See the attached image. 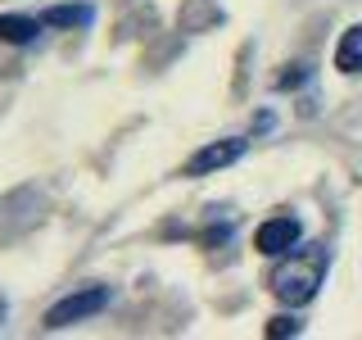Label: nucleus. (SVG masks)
<instances>
[{"instance_id": "obj_3", "label": "nucleus", "mask_w": 362, "mask_h": 340, "mask_svg": "<svg viewBox=\"0 0 362 340\" xmlns=\"http://www.w3.org/2000/svg\"><path fill=\"white\" fill-rule=\"evenodd\" d=\"M245 150H249L245 136H222V141H209V145H199V150L186 159V177L222 173V168H231V164H235V159H245Z\"/></svg>"}, {"instance_id": "obj_4", "label": "nucleus", "mask_w": 362, "mask_h": 340, "mask_svg": "<svg viewBox=\"0 0 362 340\" xmlns=\"http://www.w3.org/2000/svg\"><path fill=\"white\" fill-rule=\"evenodd\" d=\"M299 241H303V222H299V218H290V213H276V218H267V222L254 232L258 254H267V259L290 254V249L299 245Z\"/></svg>"}, {"instance_id": "obj_6", "label": "nucleus", "mask_w": 362, "mask_h": 340, "mask_svg": "<svg viewBox=\"0 0 362 340\" xmlns=\"http://www.w3.org/2000/svg\"><path fill=\"white\" fill-rule=\"evenodd\" d=\"M335 68H339V73H349V77L362 73V23L339 37V45H335Z\"/></svg>"}, {"instance_id": "obj_1", "label": "nucleus", "mask_w": 362, "mask_h": 340, "mask_svg": "<svg viewBox=\"0 0 362 340\" xmlns=\"http://www.w3.org/2000/svg\"><path fill=\"white\" fill-rule=\"evenodd\" d=\"M326 268H331L326 245H294L290 254H281L276 268L267 272V286H272L276 300H286L290 309H299V304H308L313 295L322 290Z\"/></svg>"}, {"instance_id": "obj_8", "label": "nucleus", "mask_w": 362, "mask_h": 340, "mask_svg": "<svg viewBox=\"0 0 362 340\" xmlns=\"http://www.w3.org/2000/svg\"><path fill=\"white\" fill-rule=\"evenodd\" d=\"M299 332H303V322L299 317H286V313L267 322V340H286V336H299Z\"/></svg>"}, {"instance_id": "obj_5", "label": "nucleus", "mask_w": 362, "mask_h": 340, "mask_svg": "<svg viewBox=\"0 0 362 340\" xmlns=\"http://www.w3.org/2000/svg\"><path fill=\"white\" fill-rule=\"evenodd\" d=\"M45 28L41 14L32 18V14H0V41H9V45H28V41H37V32Z\"/></svg>"}, {"instance_id": "obj_7", "label": "nucleus", "mask_w": 362, "mask_h": 340, "mask_svg": "<svg viewBox=\"0 0 362 340\" xmlns=\"http://www.w3.org/2000/svg\"><path fill=\"white\" fill-rule=\"evenodd\" d=\"M90 18H95V9H90V5H54V9H45V14H41L45 28H86Z\"/></svg>"}, {"instance_id": "obj_2", "label": "nucleus", "mask_w": 362, "mask_h": 340, "mask_svg": "<svg viewBox=\"0 0 362 340\" xmlns=\"http://www.w3.org/2000/svg\"><path fill=\"white\" fill-rule=\"evenodd\" d=\"M100 309H109V286H82V290L64 295V300L45 313V332H64V327H73V322H86V317H95Z\"/></svg>"}]
</instances>
